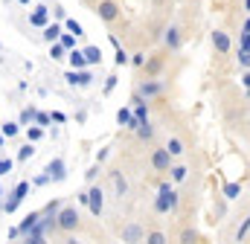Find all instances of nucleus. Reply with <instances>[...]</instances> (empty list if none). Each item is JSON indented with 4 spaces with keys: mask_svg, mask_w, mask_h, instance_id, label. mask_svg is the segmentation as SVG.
<instances>
[{
    "mask_svg": "<svg viewBox=\"0 0 250 244\" xmlns=\"http://www.w3.org/2000/svg\"><path fill=\"white\" fill-rule=\"evenodd\" d=\"M143 236H146V230L140 224H128V227H123V233H120L123 242H143Z\"/></svg>",
    "mask_w": 250,
    "mask_h": 244,
    "instance_id": "obj_11",
    "label": "nucleus"
},
{
    "mask_svg": "<svg viewBox=\"0 0 250 244\" xmlns=\"http://www.w3.org/2000/svg\"><path fill=\"white\" fill-rule=\"evenodd\" d=\"M79 224H82V215H79L76 206H62V209H59V215H56V230H59V233L70 236V233L79 230Z\"/></svg>",
    "mask_w": 250,
    "mask_h": 244,
    "instance_id": "obj_1",
    "label": "nucleus"
},
{
    "mask_svg": "<svg viewBox=\"0 0 250 244\" xmlns=\"http://www.w3.org/2000/svg\"><path fill=\"white\" fill-rule=\"evenodd\" d=\"M160 93H163V84H160L157 79H146V81L137 84V96H140V99H157Z\"/></svg>",
    "mask_w": 250,
    "mask_h": 244,
    "instance_id": "obj_6",
    "label": "nucleus"
},
{
    "mask_svg": "<svg viewBox=\"0 0 250 244\" xmlns=\"http://www.w3.org/2000/svg\"><path fill=\"white\" fill-rule=\"evenodd\" d=\"M111 183H114V192H117V198L123 201L125 195H128V178H125L123 172L117 169V172H111Z\"/></svg>",
    "mask_w": 250,
    "mask_h": 244,
    "instance_id": "obj_10",
    "label": "nucleus"
},
{
    "mask_svg": "<svg viewBox=\"0 0 250 244\" xmlns=\"http://www.w3.org/2000/svg\"><path fill=\"white\" fill-rule=\"evenodd\" d=\"M212 50H215L218 56H227V53L233 50V41H230V35H227L224 29H212Z\"/></svg>",
    "mask_w": 250,
    "mask_h": 244,
    "instance_id": "obj_8",
    "label": "nucleus"
},
{
    "mask_svg": "<svg viewBox=\"0 0 250 244\" xmlns=\"http://www.w3.org/2000/svg\"><path fill=\"white\" fill-rule=\"evenodd\" d=\"M0 192H3V189H0Z\"/></svg>",
    "mask_w": 250,
    "mask_h": 244,
    "instance_id": "obj_30",
    "label": "nucleus"
},
{
    "mask_svg": "<svg viewBox=\"0 0 250 244\" xmlns=\"http://www.w3.org/2000/svg\"><path fill=\"white\" fill-rule=\"evenodd\" d=\"M0 145H3V137H0Z\"/></svg>",
    "mask_w": 250,
    "mask_h": 244,
    "instance_id": "obj_29",
    "label": "nucleus"
},
{
    "mask_svg": "<svg viewBox=\"0 0 250 244\" xmlns=\"http://www.w3.org/2000/svg\"><path fill=\"white\" fill-rule=\"evenodd\" d=\"M70 61H73V67H82V64H84L82 53H70Z\"/></svg>",
    "mask_w": 250,
    "mask_h": 244,
    "instance_id": "obj_26",
    "label": "nucleus"
},
{
    "mask_svg": "<svg viewBox=\"0 0 250 244\" xmlns=\"http://www.w3.org/2000/svg\"><path fill=\"white\" fill-rule=\"evenodd\" d=\"M163 44H166V50H169V53H178V50H181V44H184V32H181V26H178V23H169V26H166Z\"/></svg>",
    "mask_w": 250,
    "mask_h": 244,
    "instance_id": "obj_5",
    "label": "nucleus"
},
{
    "mask_svg": "<svg viewBox=\"0 0 250 244\" xmlns=\"http://www.w3.org/2000/svg\"><path fill=\"white\" fill-rule=\"evenodd\" d=\"M99 56H102V53H99L96 47H90V50H87V61H90V64H93V61H99Z\"/></svg>",
    "mask_w": 250,
    "mask_h": 244,
    "instance_id": "obj_25",
    "label": "nucleus"
},
{
    "mask_svg": "<svg viewBox=\"0 0 250 244\" xmlns=\"http://www.w3.org/2000/svg\"><path fill=\"white\" fill-rule=\"evenodd\" d=\"M117 64H120V67H123V64H128V53H125L123 47L117 50Z\"/></svg>",
    "mask_w": 250,
    "mask_h": 244,
    "instance_id": "obj_24",
    "label": "nucleus"
},
{
    "mask_svg": "<svg viewBox=\"0 0 250 244\" xmlns=\"http://www.w3.org/2000/svg\"><path fill=\"white\" fill-rule=\"evenodd\" d=\"M166 175H169V178H172L175 183H184V181H187V175H189V169L184 166V163H172Z\"/></svg>",
    "mask_w": 250,
    "mask_h": 244,
    "instance_id": "obj_13",
    "label": "nucleus"
},
{
    "mask_svg": "<svg viewBox=\"0 0 250 244\" xmlns=\"http://www.w3.org/2000/svg\"><path fill=\"white\" fill-rule=\"evenodd\" d=\"M32 154H35V145H32V142H26V145H23V148H21V154H18V160H21V163H23V160H29V157H32Z\"/></svg>",
    "mask_w": 250,
    "mask_h": 244,
    "instance_id": "obj_18",
    "label": "nucleus"
},
{
    "mask_svg": "<svg viewBox=\"0 0 250 244\" xmlns=\"http://www.w3.org/2000/svg\"><path fill=\"white\" fill-rule=\"evenodd\" d=\"M239 64H242V70H248L250 67V47H239Z\"/></svg>",
    "mask_w": 250,
    "mask_h": 244,
    "instance_id": "obj_17",
    "label": "nucleus"
},
{
    "mask_svg": "<svg viewBox=\"0 0 250 244\" xmlns=\"http://www.w3.org/2000/svg\"><path fill=\"white\" fill-rule=\"evenodd\" d=\"M12 172V160H0V178Z\"/></svg>",
    "mask_w": 250,
    "mask_h": 244,
    "instance_id": "obj_23",
    "label": "nucleus"
},
{
    "mask_svg": "<svg viewBox=\"0 0 250 244\" xmlns=\"http://www.w3.org/2000/svg\"><path fill=\"white\" fill-rule=\"evenodd\" d=\"M178 242H184V244L198 242V230H192V227H184V230H181V236H178Z\"/></svg>",
    "mask_w": 250,
    "mask_h": 244,
    "instance_id": "obj_16",
    "label": "nucleus"
},
{
    "mask_svg": "<svg viewBox=\"0 0 250 244\" xmlns=\"http://www.w3.org/2000/svg\"><path fill=\"white\" fill-rule=\"evenodd\" d=\"M166 151H169V154H172L175 160H181V157L187 154V142H184V140H181L178 134H172V137L166 140Z\"/></svg>",
    "mask_w": 250,
    "mask_h": 244,
    "instance_id": "obj_9",
    "label": "nucleus"
},
{
    "mask_svg": "<svg viewBox=\"0 0 250 244\" xmlns=\"http://www.w3.org/2000/svg\"><path fill=\"white\" fill-rule=\"evenodd\" d=\"M59 35H62V26H47V35H44V38H47V41H56Z\"/></svg>",
    "mask_w": 250,
    "mask_h": 244,
    "instance_id": "obj_20",
    "label": "nucleus"
},
{
    "mask_svg": "<svg viewBox=\"0 0 250 244\" xmlns=\"http://www.w3.org/2000/svg\"><path fill=\"white\" fill-rule=\"evenodd\" d=\"M87 206H90L93 215H102V209H105V192H102V186H90L87 189Z\"/></svg>",
    "mask_w": 250,
    "mask_h": 244,
    "instance_id": "obj_7",
    "label": "nucleus"
},
{
    "mask_svg": "<svg viewBox=\"0 0 250 244\" xmlns=\"http://www.w3.org/2000/svg\"><path fill=\"white\" fill-rule=\"evenodd\" d=\"M239 192H242V186H239V183H227V186H224V198H236Z\"/></svg>",
    "mask_w": 250,
    "mask_h": 244,
    "instance_id": "obj_19",
    "label": "nucleus"
},
{
    "mask_svg": "<svg viewBox=\"0 0 250 244\" xmlns=\"http://www.w3.org/2000/svg\"><path fill=\"white\" fill-rule=\"evenodd\" d=\"M3 134H6V137H15V134H18V122H6V125H3Z\"/></svg>",
    "mask_w": 250,
    "mask_h": 244,
    "instance_id": "obj_21",
    "label": "nucleus"
},
{
    "mask_svg": "<svg viewBox=\"0 0 250 244\" xmlns=\"http://www.w3.org/2000/svg\"><path fill=\"white\" fill-rule=\"evenodd\" d=\"M93 12H96V18H99V20H105V23H117V20H120V15H123V9H120V3H117V0H96Z\"/></svg>",
    "mask_w": 250,
    "mask_h": 244,
    "instance_id": "obj_3",
    "label": "nucleus"
},
{
    "mask_svg": "<svg viewBox=\"0 0 250 244\" xmlns=\"http://www.w3.org/2000/svg\"><path fill=\"white\" fill-rule=\"evenodd\" d=\"M131 64H134V67H143V64H146V56H143V53H134Z\"/></svg>",
    "mask_w": 250,
    "mask_h": 244,
    "instance_id": "obj_27",
    "label": "nucleus"
},
{
    "mask_svg": "<svg viewBox=\"0 0 250 244\" xmlns=\"http://www.w3.org/2000/svg\"><path fill=\"white\" fill-rule=\"evenodd\" d=\"M172 163H175V157L166 151V145H160V148H151V157H148V166H151V172H157V175H166Z\"/></svg>",
    "mask_w": 250,
    "mask_h": 244,
    "instance_id": "obj_4",
    "label": "nucleus"
},
{
    "mask_svg": "<svg viewBox=\"0 0 250 244\" xmlns=\"http://www.w3.org/2000/svg\"><path fill=\"white\" fill-rule=\"evenodd\" d=\"M64 169H67L64 160H50V166H47V181H64V178H67Z\"/></svg>",
    "mask_w": 250,
    "mask_h": 244,
    "instance_id": "obj_12",
    "label": "nucleus"
},
{
    "mask_svg": "<svg viewBox=\"0 0 250 244\" xmlns=\"http://www.w3.org/2000/svg\"><path fill=\"white\" fill-rule=\"evenodd\" d=\"M29 140H41V128H29Z\"/></svg>",
    "mask_w": 250,
    "mask_h": 244,
    "instance_id": "obj_28",
    "label": "nucleus"
},
{
    "mask_svg": "<svg viewBox=\"0 0 250 244\" xmlns=\"http://www.w3.org/2000/svg\"><path fill=\"white\" fill-rule=\"evenodd\" d=\"M143 242H148V244H166L169 239H166V233H163V230H151V233H146V236H143Z\"/></svg>",
    "mask_w": 250,
    "mask_h": 244,
    "instance_id": "obj_15",
    "label": "nucleus"
},
{
    "mask_svg": "<svg viewBox=\"0 0 250 244\" xmlns=\"http://www.w3.org/2000/svg\"><path fill=\"white\" fill-rule=\"evenodd\" d=\"M154 209H157L160 215H166V212H178V192H175V189H172L169 183H163V186H160Z\"/></svg>",
    "mask_w": 250,
    "mask_h": 244,
    "instance_id": "obj_2",
    "label": "nucleus"
},
{
    "mask_svg": "<svg viewBox=\"0 0 250 244\" xmlns=\"http://www.w3.org/2000/svg\"><path fill=\"white\" fill-rule=\"evenodd\" d=\"M38 218H41V212H29V215L23 218V224L18 227V233H23V236H26V233H29V230L35 227V221H38Z\"/></svg>",
    "mask_w": 250,
    "mask_h": 244,
    "instance_id": "obj_14",
    "label": "nucleus"
},
{
    "mask_svg": "<svg viewBox=\"0 0 250 244\" xmlns=\"http://www.w3.org/2000/svg\"><path fill=\"white\" fill-rule=\"evenodd\" d=\"M248 230H250V224L245 221V224H242V230L236 233V242H248Z\"/></svg>",
    "mask_w": 250,
    "mask_h": 244,
    "instance_id": "obj_22",
    "label": "nucleus"
}]
</instances>
